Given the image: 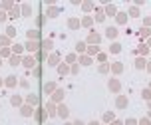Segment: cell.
Masks as SVG:
<instances>
[{"mask_svg": "<svg viewBox=\"0 0 151 125\" xmlns=\"http://www.w3.org/2000/svg\"><path fill=\"white\" fill-rule=\"evenodd\" d=\"M108 87H110V91H112V93H119V89H121V82H119V80H115V78H112V80L108 82Z\"/></svg>", "mask_w": 151, "mask_h": 125, "instance_id": "cell-1", "label": "cell"}, {"mask_svg": "<svg viewBox=\"0 0 151 125\" xmlns=\"http://www.w3.org/2000/svg\"><path fill=\"white\" fill-rule=\"evenodd\" d=\"M117 34H119V32H117V26H110V28L106 30V36H108L110 40H115V38H117Z\"/></svg>", "mask_w": 151, "mask_h": 125, "instance_id": "cell-2", "label": "cell"}, {"mask_svg": "<svg viewBox=\"0 0 151 125\" xmlns=\"http://www.w3.org/2000/svg\"><path fill=\"white\" fill-rule=\"evenodd\" d=\"M100 40H102V36H100L98 32H92V34L88 36V44H92V46H96Z\"/></svg>", "mask_w": 151, "mask_h": 125, "instance_id": "cell-3", "label": "cell"}, {"mask_svg": "<svg viewBox=\"0 0 151 125\" xmlns=\"http://www.w3.org/2000/svg\"><path fill=\"white\" fill-rule=\"evenodd\" d=\"M46 113L52 115V117L56 115V103H54V101H48V103H46Z\"/></svg>", "mask_w": 151, "mask_h": 125, "instance_id": "cell-4", "label": "cell"}, {"mask_svg": "<svg viewBox=\"0 0 151 125\" xmlns=\"http://www.w3.org/2000/svg\"><path fill=\"white\" fill-rule=\"evenodd\" d=\"M54 91H56V83H54V82H48L46 85H44V93H48V95H52Z\"/></svg>", "mask_w": 151, "mask_h": 125, "instance_id": "cell-5", "label": "cell"}, {"mask_svg": "<svg viewBox=\"0 0 151 125\" xmlns=\"http://www.w3.org/2000/svg\"><path fill=\"white\" fill-rule=\"evenodd\" d=\"M110 70H112L113 74H121V72H123V64H121V62H115V64L110 66Z\"/></svg>", "mask_w": 151, "mask_h": 125, "instance_id": "cell-6", "label": "cell"}, {"mask_svg": "<svg viewBox=\"0 0 151 125\" xmlns=\"http://www.w3.org/2000/svg\"><path fill=\"white\" fill-rule=\"evenodd\" d=\"M104 20H106V14H104L102 8H98L96 10V16H94V22H104Z\"/></svg>", "mask_w": 151, "mask_h": 125, "instance_id": "cell-7", "label": "cell"}, {"mask_svg": "<svg viewBox=\"0 0 151 125\" xmlns=\"http://www.w3.org/2000/svg\"><path fill=\"white\" fill-rule=\"evenodd\" d=\"M115 22H117V24H125V22H127V14H125V12H117V14H115Z\"/></svg>", "mask_w": 151, "mask_h": 125, "instance_id": "cell-8", "label": "cell"}, {"mask_svg": "<svg viewBox=\"0 0 151 125\" xmlns=\"http://www.w3.org/2000/svg\"><path fill=\"white\" fill-rule=\"evenodd\" d=\"M115 105H117L119 109L127 107V97H125V95H119V97H117V101H115Z\"/></svg>", "mask_w": 151, "mask_h": 125, "instance_id": "cell-9", "label": "cell"}, {"mask_svg": "<svg viewBox=\"0 0 151 125\" xmlns=\"http://www.w3.org/2000/svg\"><path fill=\"white\" fill-rule=\"evenodd\" d=\"M104 14H108V16H115V14H117V8H115V4H108Z\"/></svg>", "mask_w": 151, "mask_h": 125, "instance_id": "cell-10", "label": "cell"}, {"mask_svg": "<svg viewBox=\"0 0 151 125\" xmlns=\"http://www.w3.org/2000/svg\"><path fill=\"white\" fill-rule=\"evenodd\" d=\"M58 62H60V56L58 54H50L48 56V64L50 66H58Z\"/></svg>", "mask_w": 151, "mask_h": 125, "instance_id": "cell-11", "label": "cell"}, {"mask_svg": "<svg viewBox=\"0 0 151 125\" xmlns=\"http://www.w3.org/2000/svg\"><path fill=\"white\" fill-rule=\"evenodd\" d=\"M110 52H112V54H119V52H121V44H119V42H112Z\"/></svg>", "mask_w": 151, "mask_h": 125, "instance_id": "cell-12", "label": "cell"}, {"mask_svg": "<svg viewBox=\"0 0 151 125\" xmlns=\"http://www.w3.org/2000/svg\"><path fill=\"white\" fill-rule=\"evenodd\" d=\"M92 24H94V20H92L90 16H84V18H82V22H80V26H86V28H90Z\"/></svg>", "mask_w": 151, "mask_h": 125, "instance_id": "cell-13", "label": "cell"}, {"mask_svg": "<svg viewBox=\"0 0 151 125\" xmlns=\"http://www.w3.org/2000/svg\"><path fill=\"white\" fill-rule=\"evenodd\" d=\"M145 66H147L145 58H137V60H135V68H137V70H143Z\"/></svg>", "mask_w": 151, "mask_h": 125, "instance_id": "cell-14", "label": "cell"}, {"mask_svg": "<svg viewBox=\"0 0 151 125\" xmlns=\"http://www.w3.org/2000/svg\"><path fill=\"white\" fill-rule=\"evenodd\" d=\"M68 26H70L72 30L80 28V20H78V18H70V20H68Z\"/></svg>", "mask_w": 151, "mask_h": 125, "instance_id": "cell-15", "label": "cell"}, {"mask_svg": "<svg viewBox=\"0 0 151 125\" xmlns=\"http://www.w3.org/2000/svg\"><path fill=\"white\" fill-rule=\"evenodd\" d=\"M62 97H64V91H62V89H56V91L52 93V99H54V101H60Z\"/></svg>", "mask_w": 151, "mask_h": 125, "instance_id": "cell-16", "label": "cell"}, {"mask_svg": "<svg viewBox=\"0 0 151 125\" xmlns=\"http://www.w3.org/2000/svg\"><path fill=\"white\" fill-rule=\"evenodd\" d=\"M56 113H58V115H60V117H68V107H66V105H60V107H58V111H56Z\"/></svg>", "mask_w": 151, "mask_h": 125, "instance_id": "cell-17", "label": "cell"}, {"mask_svg": "<svg viewBox=\"0 0 151 125\" xmlns=\"http://www.w3.org/2000/svg\"><path fill=\"white\" fill-rule=\"evenodd\" d=\"M58 14H60V8H58V6H54V8L48 10V16H50V18H56Z\"/></svg>", "mask_w": 151, "mask_h": 125, "instance_id": "cell-18", "label": "cell"}, {"mask_svg": "<svg viewBox=\"0 0 151 125\" xmlns=\"http://www.w3.org/2000/svg\"><path fill=\"white\" fill-rule=\"evenodd\" d=\"M80 64H82V66H90V64H92V58H90V56H80Z\"/></svg>", "mask_w": 151, "mask_h": 125, "instance_id": "cell-19", "label": "cell"}, {"mask_svg": "<svg viewBox=\"0 0 151 125\" xmlns=\"http://www.w3.org/2000/svg\"><path fill=\"white\" fill-rule=\"evenodd\" d=\"M68 70H70V68H68V64H58V72H60L62 76H66V74H68Z\"/></svg>", "mask_w": 151, "mask_h": 125, "instance_id": "cell-20", "label": "cell"}, {"mask_svg": "<svg viewBox=\"0 0 151 125\" xmlns=\"http://www.w3.org/2000/svg\"><path fill=\"white\" fill-rule=\"evenodd\" d=\"M139 36H141V38H149L151 30H149V28H141V30H139Z\"/></svg>", "mask_w": 151, "mask_h": 125, "instance_id": "cell-21", "label": "cell"}, {"mask_svg": "<svg viewBox=\"0 0 151 125\" xmlns=\"http://www.w3.org/2000/svg\"><path fill=\"white\" fill-rule=\"evenodd\" d=\"M82 8H84L86 12H90V10H94V2H88V0H86V2L82 4Z\"/></svg>", "mask_w": 151, "mask_h": 125, "instance_id": "cell-22", "label": "cell"}, {"mask_svg": "<svg viewBox=\"0 0 151 125\" xmlns=\"http://www.w3.org/2000/svg\"><path fill=\"white\" fill-rule=\"evenodd\" d=\"M129 16H131V18L139 16V8H137V6H131V8H129Z\"/></svg>", "mask_w": 151, "mask_h": 125, "instance_id": "cell-23", "label": "cell"}, {"mask_svg": "<svg viewBox=\"0 0 151 125\" xmlns=\"http://www.w3.org/2000/svg\"><path fill=\"white\" fill-rule=\"evenodd\" d=\"M86 48H88L86 42H78V44H76V50H78V52H86Z\"/></svg>", "mask_w": 151, "mask_h": 125, "instance_id": "cell-24", "label": "cell"}, {"mask_svg": "<svg viewBox=\"0 0 151 125\" xmlns=\"http://www.w3.org/2000/svg\"><path fill=\"white\" fill-rule=\"evenodd\" d=\"M141 97H143V99H151V89H147V87H145V89L141 91Z\"/></svg>", "mask_w": 151, "mask_h": 125, "instance_id": "cell-25", "label": "cell"}, {"mask_svg": "<svg viewBox=\"0 0 151 125\" xmlns=\"http://www.w3.org/2000/svg\"><path fill=\"white\" fill-rule=\"evenodd\" d=\"M22 12H24V16H30V12H32L30 4H24V6H22Z\"/></svg>", "mask_w": 151, "mask_h": 125, "instance_id": "cell-26", "label": "cell"}, {"mask_svg": "<svg viewBox=\"0 0 151 125\" xmlns=\"http://www.w3.org/2000/svg\"><path fill=\"white\" fill-rule=\"evenodd\" d=\"M24 66H26V68H32V66H34V58H26V60H24Z\"/></svg>", "mask_w": 151, "mask_h": 125, "instance_id": "cell-27", "label": "cell"}, {"mask_svg": "<svg viewBox=\"0 0 151 125\" xmlns=\"http://www.w3.org/2000/svg\"><path fill=\"white\" fill-rule=\"evenodd\" d=\"M26 46H28V50H30V52H34V50H38V44H36V42H28Z\"/></svg>", "mask_w": 151, "mask_h": 125, "instance_id": "cell-28", "label": "cell"}, {"mask_svg": "<svg viewBox=\"0 0 151 125\" xmlns=\"http://www.w3.org/2000/svg\"><path fill=\"white\" fill-rule=\"evenodd\" d=\"M143 28H151V18H149V16L143 18Z\"/></svg>", "mask_w": 151, "mask_h": 125, "instance_id": "cell-29", "label": "cell"}, {"mask_svg": "<svg viewBox=\"0 0 151 125\" xmlns=\"http://www.w3.org/2000/svg\"><path fill=\"white\" fill-rule=\"evenodd\" d=\"M147 52H149L147 44H141V46H139V54H147Z\"/></svg>", "mask_w": 151, "mask_h": 125, "instance_id": "cell-30", "label": "cell"}, {"mask_svg": "<svg viewBox=\"0 0 151 125\" xmlns=\"http://www.w3.org/2000/svg\"><path fill=\"white\" fill-rule=\"evenodd\" d=\"M42 48H44V50H50V48H52V40H44Z\"/></svg>", "mask_w": 151, "mask_h": 125, "instance_id": "cell-31", "label": "cell"}, {"mask_svg": "<svg viewBox=\"0 0 151 125\" xmlns=\"http://www.w3.org/2000/svg\"><path fill=\"white\" fill-rule=\"evenodd\" d=\"M86 50H88V54H98V46H90Z\"/></svg>", "mask_w": 151, "mask_h": 125, "instance_id": "cell-32", "label": "cell"}, {"mask_svg": "<svg viewBox=\"0 0 151 125\" xmlns=\"http://www.w3.org/2000/svg\"><path fill=\"white\" fill-rule=\"evenodd\" d=\"M12 103H14V105H20V103H22V97L14 95V97H12Z\"/></svg>", "mask_w": 151, "mask_h": 125, "instance_id": "cell-33", "label": "cell"}, {"mask_svg": "<svg viewBox=\"0 0 151 125\" xmlns=\"http://www.w3.org/2000/svg\"><path fill=\"white\" fill-rule=\"evenodd\" d=\"M22 115H32V107H22Z\"/></svg>", "mask_w": 151, "mask_h": 125, "instance_id": "cell-34", "label": "cell"}, {"mask_svg": "<svg viewBox=\"0 0 151 125\" xmlns=\"http://www.w3.org/2000/svg\"><path fill=\"white\" fill-rule=\"evenodd\" d=\"M137 125H151L149 117H143V119H139V123H137Z\"/></svg>", "mask_w": 151, "mask_h": 125, "instance_id": "cell-35", "label": "cell"}, {"mask_svg": "<svg viewBox=\"0 0 151 125\" xmlns=\"http://www.w3.org/2000/svg\"><path fill=\"white\" fill-rule=\"evenodd\" d=\"M28 36H30V38H38V36H40V32H38V30H30V32H28Z\"/></svg>", "mask_w": 151, "mask_h": 125, "instance_id": "cell-36", "label": "cell"}, {"mask_svg": "<svg viewBox=\"0 0 151 125\" xmlns=\"http://www.w3.org/2000/svg\"><path fill=\"white\" fill-rule=\"evenodd\" d=\"M100 72H102V74H108V72H110V66H106V64L100 66Z\"/></svg>", "mask_w": 151, "mask_h": 125, "instance_id": "cell-37", "label": "cell"}, {"mask_svg": "<svg viewBox=\"0 0 151 125\" xmlns=\"http://www.w3.org/2000/svg\"><path fill=\"white\" fill-rule=\"evenodd\" d=\"M28 101H30V103H38V97H36V95H30Z\"/></svg>", "mask_w": 151, "mask_h": 125, "instance_id": "cell-38", "label": "cell"}, {"mask_svg": "<svg viewBox=\"0 0 151 125\" xmlns=\"http://www.w3.org/2000/svg\"><path fill=\"white\" fill-rule=\"evenodd\" d=\"M104 119H106V121H112V119H113V113H106V115H104Z\"/></svg>", "mask_w": 151, "mask_h": 125, "instance_id": "cell-39", "label": "cell"}, {"mask_svg": "<svg viewBox=\"0 0 151 125\" xmlns=\"http://www.w3.org/2000/svg\"><path fill=\"white\" fill-rule=\"evenodd\" d=\"M125 125H137V119H127Z\"/></svg>", "mask_w": 151, "mask_h": 125, "instance_id": "cell-40", "label": "cell"}, {"mask_svg": "<svg viewBox=\"0 0 151 125\" xmlns=\"http://www.w3.org/2000/svg\"><path fill=\"white\" fill-rule=\"evenodd\" d=\"M106 58H108L106 54H98V60H100V62H106Z\"/></svg>", "mask_w": 151, "mask_h": 125, "instance_id": "cell-41", "label": "cell"}, {"mask_svg": "<svg viewBox=\"0 0 151 125\" xmlns=\"http://www.w3.org/2000/svg\"><path fill=\"white\" fill-rule=\"evenodd\" d=\"M18 62H20V58H18V56H14V58H12V66H18Z\"/></svg>", "mask_w": 151, "mask_h": 125, "instance_id": "cell-42", "label": "cell"}, {"mask_svg": "<svg viewBox=\"0 0 151 125\" xmlns=\"http://www.w3.org/2000/svg\"><path fill=\"white\" fill-rule=\"evenodd\" d=\"M66 60H68V62H76V54H70V56H68Z\"/></svg>", "mask_w": 151, "mask_h": 125, "instance_id": "cell-43", "label": "cell"}, {"mask_svg": "<svg viewBox=\"0 0 151 125\" xmlns=\"http://www.w3.org/2000/svg\"><path fill=\"white\" fill-rule=\"evenodd\" d=\"M4 44H8V38H4V36H0V46H4Z\"/></svg>", "mask_w": 151, "mask_h": 125, "instance_id": "cell-44", "label": "cell"}, {"mask_svg": "<svg viewBox=\"0 0 151 125\" xmlns=\"http://www.w3.org/2000/svg\"><path fill=\"white\" fill-rule=\"evenodd\" d=\"M6 83H8V85H14V83H16V78H8V82H6Z\"/></svg>", "mask_w": 151, "mask_h": 125, "instance_id": "cell-45", "label": "cell"}, {"mask_svg": "<svg viewBox=\"0 0 151 125\" xmlns=\"http://www.w3.org/2000/svg\"><path fill=\"white\" fill-rule=\"evenodd\" d=\"M112 125H123V123H121L119 119H115V121H112Z\"/></svg>", "mask_w": 151, "mask_h": 125, "instance_id": "cell-46", "label": "cell"}, {"mask_svg": "<svg viewBox=\"0 0 151 125\" xmlns=\"http://www.w3.org/2000/svg\"><path fill=\"white\" fill-rule=\"evenodd\" d=\"M147 72L151 74V62H147Z\"/></svg>", "mask_w": 151, "mask_h": 125, "instance_id": "cell-47", "label": "cell"}, {"mask_svg": "<svg viewBox=\"0 0 151 125\" xmlns=\"http://www.w3.org/2000/svg\"><path fill=\"white\" fill-rule=\"evenodd\" d=\"M147 48L151 50V38H147Z\"/></svg>", "mask_w": 151, "mask_h": 125, "instance_id": "cell-48", "label": "cell"}, {"mask_svg": "<svg viewBox=\"0 0 151 125\" xmlns=\"http://www.w3.org/2000/svg\"><path fill=\"white\" fill-rule=\"evenodd\" d=\"M90 125H100V123H98V121H92V123H90Z\"/></svg>", "mask_w": 151, "mask_h": 125, "instance_id": "cell-49", "label": "cell"}, {"mask_svg": "<svg viewBox=\"0 0 151 125\" xmlns=\"http://www.w3.org/2000/svg\"><path fill=\"white\" fill-rule=\"evenodd\" d=\"M74 125H82V121H76V123Z\"/></svg>", "mask_w": 151, "mask_h": 125, "instance_id": "cell-50", "label": "cell"}, {"mask_svg": "<svg viewBox=\"0 0 151 125\" xmlns=\"http://www.w3.org/2000/svg\"><path fill=\"white\" fill-rule=\"evenodd\" d=\"M149 117H151V111H149Z\"/></svg>", "mask_w": 151, "mask_h": 125, "instance_id": "cell-51", "label": "cell"}, {"mask_svg": "<svg viewBox=\"0 0 151 125\" xmlns=\"http://www.w3.org/2000/svg\"><path fill=\"white\" fill-rule=\"evenodd\" d=\"M64 125H70V123H64Z\"/></svg>", "mask_w": 151, "mask_h": 125, "instance_id": "cell-52", "label": "cell"}, {"mask_svg": "<svg viewBox=\"0 0 151 125\" xmlns=\"http://www.w3.org/2000/svg\"><path fill=\"white\" fill-rule=\"evenodd\" d=\"M0 83H2V82H0Z\"/></svg>", "mask_w": 151, "mask_h": 125, "instance_id": "cell-53", "label": "cell"}]
</instances>
